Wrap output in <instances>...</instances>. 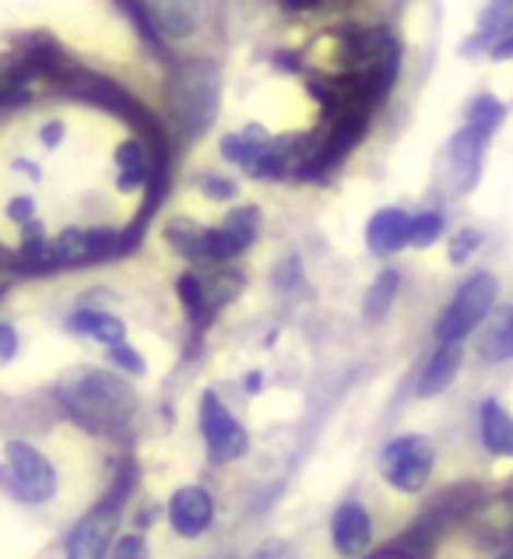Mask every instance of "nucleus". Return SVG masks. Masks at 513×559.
Listing matches in <instances>:
<instances>
[{
	"label": "nucleus",
	"instance_id": "5701e85b",
	"mask_svg": "<svg viewBox=\"0 0 513 559\" xmlns=\"http://www.w3.org/2000/svg\"><path fill=\"white\" fill-rule=\"evenodd\" d=\"M109 559H152V552H148V542H144L141 532H127V535L114 538Z\"/></svg>",
	"mask_w": 513,
	"mask_h": 559
},
{
	"label": "nucleus",
	"instance_id": "c756f323",
	"mask_svg": "<svg viewBox=\"0 0 513 559\" xmlns=\"http://www.w3.org/2000/svg\"><path fill=\"white\" fill-rule=\"evenodd\" d=\"M282 4L288 8V11H313L320 0H282Z\"/></svg>",
	"mask_w": 513,
	"mask_h": 559
},
{
	"label": "nucleus",
	"instance_id": "aec40b11",
	"mask_svg": "<svg viewBox=\"0 0 513 559\" xmlns=\"http://www.w3.org/2000/svg\"><path fill=\"white\" fill-rule=\"evenodd\" d=\"M397 289H401L397 271H383V275L370 285V293H366V317H370V321H380V317L394 307Z\"/></svg>",
	"mask_w": 513,
	"mask_h": 559
},
{
	"label": "nucleus",
	"instance_id": "9b49d317",
	"mask_svg": "<svg viewBox=\"0 0 513 559\" xmlns=\"http://www.w3.org/2000/svg\"><path fill=\"white\" fill-rule=\"evenodd\" d=\"M366 243L377 258H387L411 243V215L405 207H380L366 226Z\"/></svg>",
	"mask_w": 513,
	"mask_h": 559
},
{
	"label": "nucleus",
	"instance_id": "f8f14e48",
	"mask_svg": "<svg viewBox=\"0 0 513 559\" xmlns=\"http://www.w3.org/2000/svg\"><path fill=\"white\" fill-rule=\"evenodd\" d=\"M152 25L166 39H187L198 32L201 22V0H148Z\"/></svg>",
	"mask_w": 513,
	"mask_h": 559
},
{
	"label": "nucleus",
	"instance_id": "b1692460",
	"mask_svg": "<svg viewBox=\"0 0 513 559\" xmlns=\"http://www.w3.org/2000/svg\"><path fill=\"white\" fill-rule=\"evenodd\" d=\"M109 362L120 366V370H123V373H131V377H141L144 370H148V362H144V356L138 353V348L127 345V342L109 345Z\"/></svg>",
	"mask_w": 513,
	"mask_h": 559
},
{
	"label": "nucleus",
	"instance_id": "0eeeda50",
	"mask_svg": "<svg viewBox=\"0 0 513 559\" xmlns=\"http://www.w3.org/2000/svg\"><path fill=\"white\" fill-rule=\"evenodd\" d=\"M215 114V68L212 63L190 60L183 63V71L176 74V117H180L190 131L212 120Z\"/></svg>",
	"mask_w": 513,
	"mask_h": 559
},
{
	"label": "nucleus",
	"instance_id": "f3484780",
	"mask_svg": "<svg viewBox=\"0 0 513 559\" xmlns=\"http://www.w3.org/2000/svg\"><path fill=\"white\" fill-rule=\"evenodd\" d=\"M510 32H513V0H492L482 14V22H478V32L468 43V50H478V46H489L492 50V46L503 43Z\"/></svg>",
	"mask_w": 513,
	"mask_h": 559
},
{
	"label": "nucleus",
	"instance_id": "412c9836",
	"mask_svg": "<svg viewBox=\"0 0 513 559\" xmlns=\"http://www.w3.org/2000/svg\"><path fill=\"white\" fill-rule=\"evenodd\" d=\"M176 289H180V299L183 307L190 310V317H198V321H207L212 310H207V289H204V275H194V271H187L176 282Z\"/></svg>",
	"mask_w": 513,
	"mask_h": 559
},
{
	"label": "nucleus",
	"instance_id": "423d86ee",
	"mask_svg": "<svg viewBox=\"0 0 513 559\" xmlns=\"http://www.w3.org/2000/svg\"><path fill=\"white\" fill-rule=\"evenodd\" d=\"M201 433H204L207 461H212V465H232L250 447L243 423L222 405V397L215 391L201 394Z\"/></svg>",
	"mask_w": 513,
	"mask_h": 559
},
{
	"label": "nucleus",
	"instance_id": "f257e3e1",
	"mask_svg": "<svg viewBox=\"0 0 513 559\" xmlns=\"http://www.w3.org/2000/svg\"><path fill=\"white\" fill-rule=\"evenodd\" d=\"M60 397L95 433H120L138 415V394L131 383L95 366H85L63 380Z\"/></svg>",
	"mask_w": 513,
	"mask_h": 559
},
{
	"label": "nucleus",
	"instance_id": "7c9ffc66",
	"mask_svg": "<svg viewBox=\"0 0 513 559\" xmlns=\"http://www.w3.org/2000/svg\"><path fill=\"white\" fill-rule=\"evenodd\" d=\"M243 388H247V391H253V394H256V391H261V373H253V377H247V383H243Z\"/></svg>",
	"mask_w": 513,
	"mask_h": 559
},
{
	"label": "nucleus",
	"instance_id": "4be33fe9",
	"mask_svg": "<svg viewBox=\"0 0 513 559\" xmlns=\"http://www.w3.org/2000/svg\"><path fill=\"white\" fill-rule=\"evenodd\" d=\"M440 236H443V215L440 212L411 215V247H432Z\"/></svg>",
	"mask_w": 513,
	"mask_h": 559
},
{
	"label": "nucleus",
	"instance_id": "2f4dec72",
	"mask_svg": "<svg viewBox=\"0 0 513 559\" xmlns=\"http://www.w3.org/2000/svg\"><path fill=\"white\" fill-rule=\"evenodd\" d=\"M250 559H271V549H264V552H256V556H250Z\"/></svg>",
	"mask_w": 513,
	"mask_h": 559
},
{
	"label": "nucleus",
	"instance_id": "9d476101",
	"mask_svg": "<svg viewBox=\"0 0 513 559\" xmlns=\"http://www.w3.org/2000/svg\"><path fill=\"white\" fill-rule=\"evenodd\" d=\"M256 226H261V212H256V207H236V212H229L226 222H222L218 229H212L215 264L239 258L256 239Z\"/></svg>",
	"mask_w": 513,
	"mask_h": 559
},
{
	"label": "nucleus",
	"instance_id": "dca6fc26",
	"mask_svg": "<svg viewBox=\"0 0 513 559\" xmlns=\"http://www.w3.org/2000/svg\"><path fill=\"white\" fill-rule=\"evenodd\" d=\"M68 328L77 334H88V338H95V342H103L106 348L120 345L127 338V324L117 313H106V310H77L68 321Z\"/></svg>",
	"mask_w": 513,
	"mask_h": 559
},
{
	"label": "nucleus",
	"instance_id": "20e7f679",
	"mask_svg": "<svg viewBox=\"0 0 513 559\" xmlns=\"http://www.w3.org/2000/svg\"><path fill=\"white\" fill-rule=\"evenodd\" d=\"M123 500H127V483L114 486L109 497H103L88 514H82V521L74 524L68 532V542H63V559H106L109 549H114Z\"/></svg>",
	"mask_w": 513,
	"mask_h": 559
},
{
	"label": "nucleus",
	"instance_id": "393cba45",
	"mask_svg": "<svg viewBox=\"0 0 513 559\" xmlns=\"http://www.w3.org/2000/svg\"><path fill=\"white\" fill-rule=\"evenodd\" d=\"M482 247V233H475V229H461L454 239H451V261L454 264H464L472 258V253Z\"/></svg>",
	"mask_w": 513,
	"mask_h": 559
},
{
	"label": "nucleus",
	"instance_id": "7ed1b4c3",
	"mask_svg": "<svg viewBox=\"0 0 513 559\" xmlns=\"http://www.w3.org/2000/svg\"><path fill=\"white\" fill-rule=\"evenodd\" d=\"M500 296V282L489 271H478L454 293V299L446 302V310L437 321V338L440 342H464L468 334L486 321Z\"/></svg>",
	"mask_w": 513,
	"mask_h": 559
},
{
	"label": "nucleus",
	"instance_id": "c85d7f7f",
	"mask_svg": "<svg viewBox=\"0 0 513 559\" xmlns=\"http://www.w3.org/2000/svg\"><path fill=\"white\" fill-rule=\"evenodd\" d=\"M492 57H496V60H510V57H513V32H510V36H506L503 43H496V46H492Z\"/></svg>",
	"mask_w": 513,
	"mask_h": 559
},
{
	"label": "nucleus",
	"instance_id": "6ab92c4d",
	"mask_svg": "<svg viewBox=\"0 0 513 559\" xmlns=\"http://www.w3.org/2000/svg\"><path fill=\"white\" fill-rule=\"evenodd\" d=\"M506 120V106L496 99V95H478V99L468 106V127H475L478 134L492 138L496 131H500V123Z\"/></svg>",
	"mask_w": 513,
	"mask_h": 559
},
{
	"label": "nucleus",
	"instance_id": "1a4fd4ad",
	"mask_svg": "<svg viewBox=\"0 0 513 559\" xmlns=\"http://www.w3.org/2000/svg\"><path fill=\"white\" fill-rule=\"evenodd\" d=\"M331 542L342 556H362L373 546V518L356 500H345L331 518Z\"/></svg>",
	"mask_w": 513,
	"mask_h": 559
},
{
	"label": "nucleus",
	"instance_id": "39448f33",
	"mask_svg": "<svg viewBox=\"0 0 513 559\" xmlns=\"http://www.w3.org/2000/svg\"><path fill=\"white\" fill-rule=\"evenodd\" d=\"M432 465H437V451L426 437H397L380 451V472L383 478L401 492H419L426 489Z\"/></svg>",
	"mask_w": 513,
	"mask_h": 559
},
{
	"label": "nucleus",
	"instance_id": "2eb2a0df",
	"mask_svg": "<svg viewBox=\"0 0 513 559\" xmlns=\"http://www.w3.org/2000/svg\"><path fill=\"white\" fill-rule=\"evenodd\" d=\"M478 433L489 454L513 457V415L500 402H482L478 408Z\"/></svg>",
	"mask_w": 513,
	"mask_h": 559
},
{
	"label": "nucleus",
	"instance_id": "ddd939ff",
	"mask_svg": "<svg viewBox=\"0 0 513 559\" xmlns=\"http://www.w3.org/2000/svg\"><path fill=\"white\" fill-rule=\"evenodd\" d=\"M464 362V345L461 342H440V348L432 353L429 366L419 377V397H437L454 383L457 370Z\"/></svg>",
	"mask_w": 513,
	"mask_h": 559
},
{
	"label": "nucleus",
	"instance_id": "4468645a",
	"mask_svg": "<svg viewBox=\"0 0 513 559\" xmlns=\"http://www.w3.org/2000/svg\"><path fill=\"white\" fill-rule=\"evenodd\" d=\"M486 145H489V138L478 134L475 127H468V123H464V131L454 134V141H451V163H454V173H457L461 187H472L478 180Z\"/></svg>",
	"mask_w": 513,
	"mask_h": 559
},
{
	"label": "nucleus",
	"instance_id": "bb28decb",
	"mask_svg": "<svg viewBox=\"0 0 513 559\" xmlns=\"http://www.w3.org/2000/svg\"><path fill=\"white\" fill-rule=\"evenodd\" d=\"M63 134H68V123H63V120H46L39 127V141H43L46 148H57L60 141H63Z\"/></svg>",
	"mask_w": 513,
	"mask_h": 559
},
{
	"label": "nucleus",
	"instance_id": "a878e982",
	"mask_svg": "<svg viewBox=\"0 0 513 559\" xmlns=\"http://www.w3.org/2000/svg\"><path fill=\"white\" fill-rule=\"evenodd\" d=\"M14 356H19V331L11 324H0V366H8Z\"/></svg>",
	"mask_w": 513,
	"mask_h": 559
},
{
	"label": "nucleus",
	"instance_id": "cd10ccee",
	"mask_svg": "<svg viewBox=\"0 0 513 559\" xmlns=\"http://www.w3.org/2000/svg\"><path fill=\"white\" fill-rule=\"evenodd\" d=\"M204 194L215 201H229L236 194V187L229 180H204Z\"/></svg>",
	"mask_w": 513,
	"mask_h": 559
},
{
	"label": "nucleus",
	"instance_id": "6e6552de",
	"mask_svg": "<svg viewBox=\"0 0 513 559\" xmlns=\"http://www.w3.org/2000/svg\"><path fill=\"white\" fill-rule=\"evenodd\" d=\"M166 521L180 538H201L215 524V500L204 486H180L166 503Z\"/></svg>",
	"mask_w": 513,
	"mask_h": 559
},
{
	"label": "nucleus",
	"instance_id": "473e14b6",
	"mask_svg": "<svg viewBox=\"0 0 513 559\" xmlns=\"http://www.w3.org/2000/svg\"><path fill=\"white\" fill-rule=\"evenodd\" d=\"M500 559H513V549H510V552H503V556H500Z\"/></svg>",
	"mask_w": 513,
	"mask_h": 559
},
{
	"label": "nucleus",
	"instance_id": "a211bd4d",
	"mask_svg": "<svg viewBox=\"0 0 513 559\" xmlns=\"http://www.w3.org/2000/svg\"><path fill=\"white\" fill-rule=\"evenodd\" d=\"M482 356L489 362H506L513 359V310H500L492 317V324L482 338Z\"/></svg>",
	"mask_w": 513,
	"mask_h": 559
},
{
	"label": "nucleus",
	"instance_id": "f03ea898",
	"mask_svg": "<svg viewBox=\"0 0 513 559\" xmlns=\"http://www.w3.org/2000/svg\"><path fill=\"white\" fill-rule=\"evenodd\" d=\"M4 483L14 492V500L25 503V507H46V503H53L57 492H60L57 465L28 440H8V447H4Z\"/></svg>",
	"mask_w": 513,
	"mask_h": 559
}]
</instances>
